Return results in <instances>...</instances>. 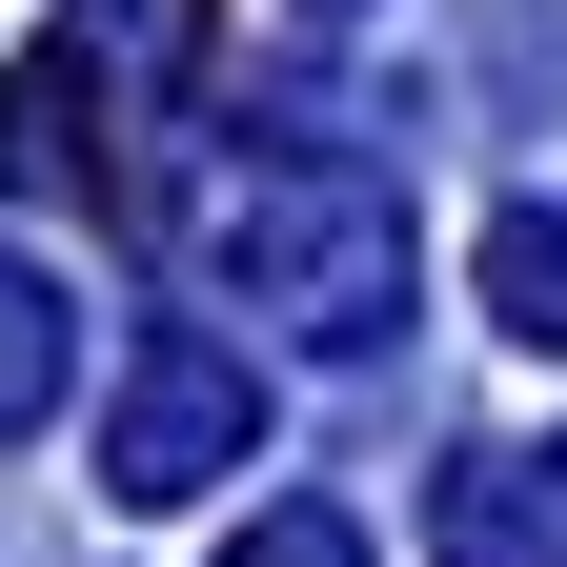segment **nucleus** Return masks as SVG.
<instances>
[{
  "instance_id": "1",
  "label": "nucleus",
  "mask_w": 567,
  "mask_h": 567,
  "mask_svg": "<svg viewBox=\"0 0 567 567\" xmlns=\"http://www.w3.org/2000/svg\"><path fill=\"white\" fill-rule=\"evenodd\" d=\"M244 365H224V344H163V365H142L122 385V486H142V507H183V486H224L244 466Z\"/></svg>"
},
{
  "instance_id": "3",
  "label": "nucleus",
  "mask_w": 567,
  "mask_h": 567,
  "mask_svg": "<svg viewBox=\"0 0 567 567\" xmlns=\"http://www.w3.org/2000/svg\"><path fill=\"white\" fill-rule=\"evenodd\" d=\"M41 385H61V305L0 264V425H41Z\"/></svg>"
},
{
  "instance_id": "2",
  "label": "nucleus",
  "mask_w": 567,
  "mask_h": 567,
  "mask_svg": "<svg viewBox=\"0 0 567 567\" xmlns=\"http://www.w3.org/2000/svg\"><path fill=\"white\" fill-rule=\"evenodd\" d=\"M486 284H507V324H527V344H567V203H527V224H507V264H486Z\"/></svg>"
},
{
  "instance_id": "4",
  "label": "nucleus",
  "mask_w": 567,
  "mask_h": 567,
  "mask_svg": "<svg viewBox=\"0 0 567 567\" xmlns=\"http://www.w3.org/2000/svg\"><path fill=\"white\" fill-rule=\"evenodd\" d=\"M244 567H365V547H344V527H264Z\"/></svg>"
}]
</instances>
